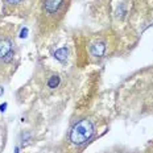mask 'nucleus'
<instances>
[{
  "mask_svg": "<svg viewBox=\"0 0 153 153\" xmlns=\"http://www.w3.org/2000/svg\"><path fill=\"white\" fill-rule=\"evenodd\" d=\"M68 48H61V49H58L56 53H54V57H56L58 61H61V62H65V59H66V57H68Z\"/></svg>",
  "mask_w": 153,
  "mask_h": 153,
  "instance_id": "obj_6",
  "label": "nucleus"
},
{
  "mask_svg": "<svg viewBox=\"0 0 153 153\" xmlns=\"http://www.w3.org/2000/svg\"><path fill=\"white\" fill-rule=\"evenodd\" d=\"M59 83H61V78H59V75L53 74V75H50L49 78H48L46 86L49 88H56V87H58L59 86Z\"/></svg>",
  "mask_w": 153,
  "mask_h": 153,
  "instance_id": "obj_5",
  "label": "nucleus"
},
{
  "mask_svg": "<svg viewBox=\"0 0 153 153\" xmlns=\"http://www.w3.org/2000/svg\"><path fill=\"white\" fill-rule=\"evenodd\" d=\"M95 133V122L91 117H83L78 120L70 128L69 141L74 145H82L87 143Z\"/></svg>",
  "mask_w": 153,
  "mask_h": 153,
  "instance_id": "obj_2",
  "label": "nucleus"
},
{
  "mask_svg": "<svg viewBox=\"0 0 153 153\" xmlns=\"http://www.w3.org/2000/svg\"><path fill=\"white\" fill-rule=\"evenodd\" d=\"M108 49V42L104 37H95L94 40H91L88 42L87 48V56L88 58L95 59V61H99L102 59L107 53Z\"/></svg>",
  "mask_w": 153,
  "mask_h": 153,
  "instance_id": "obj_3",
  "label": "nucleus"
},
{
  "mask_svg": "<svg viewBox=\"0 0 153 153\" xmlns=\"http://www.w3.org/2000/svg\"><path fill=\"white\" fill-rule=\"evenodd\" d=\"M71 0H41L38 11V30L41 36H48L57 29L65 17Z\"/></svg>",
  "mask_w": 153,
  "mask_h": 153,
  "instance_id": "obj_1",
  "label": "nucleus"
},
{
  "mask_svg": "<svg viewBox=\"0 0 153 153\" xmlns=\"http://www.w3.org/2000/svg\"><path fill=\"white\" fill-rule=\"evenodd\" d=\"M151 153H153V146H152V151H151Z\"/></svg>",
  "mask_w": 153,
  "mask_h": 153,
  "instance_id": "obj_8",
  "label": "nucleus"
},
{
  "mask_svg": "<svg viewBox=\"0 0 153 153\" xmlns=\"http://www.w3.org/2000/svg\"><path fill=\"white\" fill-rule=\"evenodd\" d=\"M24 0H5V3H7V5H11V7H15V5H19L21 4Z\"/></svg>",
  "mask_w": 153,
  "mask_h": 153,
  "instance_id": "obj_7",
  "label": "nucleus"
},
{
  "mask_svg": "<svg viewBox=\"0 0 153 153\" xmlns=\"http://www.w3.org/2000/svg\"><path fill=\"white\" fill-rule=\"evenodd\" d=\"M13 42L9 36L0 37V61L3 63H9L13 59Z\"/></svg>",
  "mask_w": 153,
  "mask_h": 153,
  "instance_id": "obj_4",
  "label": "nucleus"
}]
</instances>
